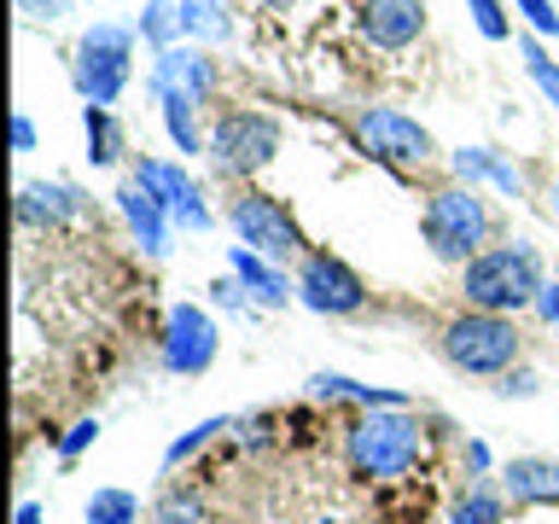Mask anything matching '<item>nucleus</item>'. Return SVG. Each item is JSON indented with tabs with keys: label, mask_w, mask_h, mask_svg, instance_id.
I'll return each mask as SVG.
<instances>
[{
	"label": "nucleus",
	"mask_w": 559,
	"mask_h": 524,
	"mask_svg": "<svg viewBox=\"0 0 559 524\" xmlns=\"http://www.w3.org/2000/svg\"><path fill=\"white\" fill-rule=\"evenodd\" d=\"M181 7V35L187 41H227L234 35V0H175Z\"/></svg>",
	"instance_id": "19"
},
{
	"label": "nucleus",
	"mask_w": 559,
	"mask_h": 524,
	"mask_svg": "<svg viewBox=\"0 0 559 524\" xmlns=\"http://www.w3.org/2000/svg\"><path fill=\"white\" fill-rule=\"evenodd\" d=\"M82 210V192L64 181H24L17 187V222L24 227H59Z\"/></svg>",
	"instance_id": "17"
},
{
	"label": "nucleus",
	"mask_w": 559,
	"mask_h": 524,
	"mask_svg": "<svg viewBox=\"0 0 559 524\" xmlns=\"http://www.w3.org/2000/svg\"><path fill=\"white\" fill-rule=\"evenodd\" d=\"M82 519L87 524H140V496L134 489H94Z\"/></svg>",
	"instance_id": "23"
},
{
	"label": "nucleus",
	"mask_w": 559,
	"mask_h": 524,
	"mask_svg": "<svg viewBox=\"0 0 559 524\" xmlns=\"http://www.w3.org/2000/svg\"><path fill=\"white\" fill-rule=\"evenodd\" d=\"M12 146H17V152H35V122H29V111H12Z\"/></svg>",
	"instance_id": "32"
},
{
	"label": "nucleus",
	"mask_w": 559,
	"mask_h": 524,
	"mask_svg": "<svg viewBox=\"0 0 559 524\" xmlns=\"http://www.w3.org/2000/svg\"><path fill=\"white\" fill-rule=\"evenodd\" d=\"M501 519H507V501L489 484H472L466 496L449 507V524H501Z\"/></svg>",
	"instance_id": "24"
},
{
	"label": "nucleus",
	"mask_w": 559,
	"mask_h": 524,
	"mask_svg": "<svg viewBox=\"0 0 559 524\" xmlns=\"http://www.w3.org/2000/svg\"><path fill=\"white\" fill-rule=\"evenodd\" d=\"M536 314H542L548 326H559V279H554V286H542V297H536Z\"/></svg>",
	"instance_id": "33"
},
{
	"label": "nucleus",
	"mask_w": 559,
	"mask_h": 524,
	"mask_svg": "<svg viewBox=\"0 0 559 524\" xmlns=\"http://www.w3.org/2000/svg\"><path fill=\"white\" fill-rule=\"evenodd\" d=\"M17 524H47L41 501H17Z\"/></svg>",
	"instance_id": "34"
},
{
	"label": "nucleus",
	"mask_w": 559,
	"mask_h": 524,
	"mask_svg": "<svg viewBox=\"0 0 559 524\" xmlns=\"http://www.w3.org/2000/svg\"><path fill=\"white\" fill-rule=\"evenodd\" d=\"M297 303H309L314 314H361L367 309V279L332 251H309L297 262Z\"/></svg>",
	"instance_id": "9"
},
{
	"label": "nucleus",
	"mask_w": 559,
	"mask_h": 524,
	"mask_svg": "<svg viewBox=\"0 0 559 524\" xmlns=\"http://www.w3.org/2000/svg\"><path fill=\"white\" fill-rule=\"evenodd\" d=\"M134 181L152 192L157 204L169 210V222H181L192 227V234H204L210 227V204H204V187L192 181V175L181 164H164V157H140L134 164Z\"/></svg>",
	"instance_id": "11"
},
{
	"label": "nucleus",
	"mask_w": 559,
	"mask_h": 524,
	"mask_svg": "<svg viewBox=\"0 0 559 524\" xmlns=\"http://www.w3.org/2000/svg\"><path fill=\"white\" fill-rule=\"evenodd\" d=\"M157 105H164V129H169V140H175V152H204L210 146V140L199 134V105H192V99H157Z\"/></svg>",
	"instance_id": "22"
},
{
	"label": "nucleus",
	"mask_w": 559,
	"mask_h": 524,
	"mask_svg": "<svg viewBox=\"0 0 559 524\" xmlns=\"http://www.w3.org/2000/svg\"><path fill=\"white\" fill-rule=\"evenodd\" d=\"M157 52H169L175 47V35H181V7L175 0H146V12H140V24H134Z\"/></svg>",
	"instance_id": "25"
},
{
	"label": "nucleus",
	"mask_w": 559,
	"mask_h": 524,
	"mask_svg": "<svg viewBox=\"0 0 559 524\" xmlns=\"http://www.w3.org/2000/svg\"><path fill=\"white\" fill-rule=\"evenodd\" d=\"M344 461L361 484H391L426 461V419L408 408H367L344 437Z\"/></svg>",
	"instance_id": "1"
},
{
	"label": "nucleus",
	"mask_w": 559,
	"mask_h": 524,
	"mask_svg": "<svg viewBox=\"0 0 559 524\" xmlns=\"http://www.w3.org/2000/svg\"><path fill=\"white\" fill-rule=\"evenodd\" d=\"M17 12L29 24H52V17H64V0H17Z\"/></svg>",
	"instance_id": "31"
},
{
	"label": "nucleus",
	"mask_w": 559,
	"mask_h": 524,
	"mask_svg": "<svg viewBox=\"0 0 559 524\" xmlns=\"http://www.w3.org/2000/svg\"><path fill=\"white\" fill-rule=\"evenodd\" d=\"M94 437H99V419H76V426L59 437V454H64V461H76V454L94 443Z\"/></svg>",
	"instance_id": "30"
},
{
	"label": "nucleus",
	"mask_w": 559,
	"mask_h": 524,
	"mask_svg": "<svg viewBox=\"0 0 559 524\" xmlns=\"http://www.w3.org/2000/svg\"><path fill=\"white\" fill-rule=\"evenodd\" d=\"M227 222H234V234L239 245H251L257 257H269V262H304L309 257V239H304V227L292 222V210L274 199V192H239L234 204H227Z\"/></svg>",
	"instance_id": "6"
},
{
	"label": "nucleus",
	"mask_w": 559,
	"mask_h": 524,
	"mask_svg": "<svg viewBox=\"0 0 559 524\" xmlns=\"http://www.w3.org/2000/svg\"><path fill=\"white\" fill-rule=\"evenodd\" d=\"M542 257L536 245H489L484 257H472L461 269V297L466 309H484V314H519V309H536L542 297Z\"/></svg>",
	"instance_id": "2"
},
{
	"label": "nucleus",
	"mask_w": 559,
	"mask_h": 524,
	"mask_svg": "<svg viewBox=\"0 0 559 524\" xmlns=\"http://www.w3.org/2000/svg\"><path fill=\"white\" fill-rule=\"evenodd\" d=\"M210 157H216L222 175H257L280 157V122L262 111H227L210 129Z\"/></svg>",
	"instance_id": "8"
},
{
	"label": "nucleus",
	"mask_w": 559,
	"mask_h": 524,
	"mask_svg": "<svg viewBox=\"0 0 559 524\" xmlns=\"http://www.w3.org/2000/svg\"><path fill=\"white\" fill-rule=\"evenodd\" d=\"M134 24H117V17H99L94 29L76 41V87L87 105H117L122 87L134 76Z\"/></svg>",
	"instance_id": "5"
},
{
	"label": "nucleus",
	"mask_w": 559,
	"mask_h": 524,
	"mask_svg": "<svg viewBox=\"0 0 559 524\" xmlns=\"http://www.w3.org/2000/svg\"><path fill=\"white\" fill-rule=\"evenodd\" d=\"M262 7H292V0H262Z\"/></svg>",
	"instance_id": "37"
},
{
	"label": "nucleus",
	"mask_w": 559,
	"mask_h": 524,
	"mask_svg": "<svg viewBox=\"0 0 559 524\" xmlns=\"http://www.w3.org/2000/svg\"><path fill=\"white\" fill-rule=\"evenodd\" d=\"M216 94V64L199 47H169L152 59V99H192L204 105Z\"/></svg>",
	"instance_id": "12"
},
{
	"label": "nucleus",
	"mask_w": 559,
	"mask_h": 524,
	"mask_svg": "<svg viewBox=\"0 0 559 524\" xmlns=\"http://www.w3.org/2000/svg\"><path fill=\"white\" fill-rule=\"evenodd\" d=\"M356 140L367 157L379 164H396V169H414V164H431L437 157V140L419 117L396 111V105H361L356 111Z\"/></svg>",
	"instance_id": "7"
},
{
	"label": "nucleus",
	"mask_w": 559,
	"mask_h": 524,
	"mask_svg": "<svg viewBox=\"0 0 559 524\" xmlns=\"http://www.w3.org/2000/svg\"><path fill=\"white\" fill-rule=\"evenodd\" d=\"M216 349H222L216 321L199 303H169V314H164V367L169 373H181V379L210 373Z\"/></svg>",
	"instance_id": "10"
},
{
	"label": "nucleus",
	"mask_w": 559,
	"mask_h": 524,
	"mask_svg": "<svg viewBox=\"0 0 559 524\" xmlns=\"http://www.w3.org/2000/svg\"><path fill=\"white\" fill-rule=\"evenodd\" d=\"M501 489L513 507H559V461L548 454H519L501 466Z\"/></svg>",
	"instance_id": "15"
},
{
	"label": "nucleus",
	"mask_w": 559,
	"mask_h": 524,
	"mask_svg": "<svg viewBox=\"0 0 559 524\" xmlns=\"http://www.w3.org/2000/svg\"><path fill=\"white\" fill-rule=\"evenodd\" d=\"M449 164H454V175H461L466 187L489 181L496 192H507V199H519V192H524V169L507 164L496 146H461V152H449Z\"/></svg>",
	"instance_id": "18"
},
{
	"label": "nucleus",
	"mask_w": 559,
	"mask_h": 524,
	"mask_svg": "<svg viewBox=\"0 0 559 524\" xmlns=\"http://www.w3.org/2000/svg\"><path fill=\"white\" fill-rule=\"evenodd\" d=\"M152 524H204V501H199V489H164V501L152 507Z\"/></svg>",
	"instance_id": "26"
},
{
	"label": "nucleus",
	"mask_w": 559,
	"mask_h": 524,
	"mask_svg": "<svg viewBox=\"0 0 559 524\" xmlns=\"http://www.w3.org/2000/svg\"><path fill=\"white\" fill-rule=\"evenodd\" d=\"M519 59H524V70H531V82L542 87V99L559 111V59L542 47V35H519Z\"/></svg>",
	"instance_id": "21"
},
{
	"label": "nucleus",
	"mask_w": 559,
	"mask_h": 524,
	"mask_svg": "<svg viewBox=\"0 0 559 524\" xmlns=\"http://www.w3.org/2000/svg\"><path fill=\"white\" fill-rule=\"evenodd\" d=\"M82 129H87V164L94 169H111L122 157V122L111 117V105H87L82 111Z\"/></svg>",
	"instance_id": "20"
},
{
	"label": "nucleus",
	"mask_w": 559,
	"mask_h": 524,
	"mask_svg": "<svg viewBox=\"0 0 559 524\" xmlns=\"http://www.w3.org/2000/svg\"><path fill=\"white\" fill-rule=\"evenodd\" d=\"M426 29V0H361V35L373 47H414Z\"/></svg>",
	"instance_id": "13"
},
{
	"label": "nucleus",
	"mask_w": 559,
	"mask_h": 524,
	"mask_svg": "<svg viewBox=\"0 0 559 524\" xmlns=\"http://www.w3.org/2000/svg\"><path fill=\"white\" fill-rule=\"evenodd\" d=\"M466 12H472V24H478L484 41H507V35H513V24H507V12H501V0H466Z\"/></svg>",
	"instance_id": "28"
},
{
	"label": "nucleus",
	"mask_w": 559,
	"mask_h": 524,
	"mask_svg": "<svg viewBox=\"0 0 559 524\" xmlns=\"http://www.w3.org/2000/svg\"><path fill=\"white\" fill-rule=\"evenodd\" d=\"M489 204L478 187L454 181V187H437L426 199V216H419V234H426V251L443 257V262H466L489 251Z\"/></svg>",
	"instance_id": "4"
},
{
	"label": "nucleus",
	"mask_w": 559,
	"mask_h": 524,
	"mask_svg": "<svg viewBox=\"0 0 559 524\" xmlns=\"http://www.w3.org/2000/svg\"><path fill=\"white\" fill-rule=\"evenodd\" d=\"M437 349L454 373H472V379H501L513 373L519 356H524V338L513 326V314H484V309H461L454 321H443L437 332Z\"/></svg>",
	"instance_id": "3"
},
{
	"label": "nucleus",
	"mask_w": 559,
	"mask_h": 524,
	"mask_svg": "<svg viewBox=\"0 0 559 524\" xmlns=\"http://www.w3.org/2000/svg\"><path fill=\"white\" fill-rule=\"evenodd\" d=\"M548 216H554V227H559V181L548 187Z\"/></svg>",
	"instance_id": "36"
},
{
	"label": "nucleus",
	"mask_w": 559,
	"mask_h": 524,
	"mask_svg": "<svg viewBox=\"0 0 559 524\" xmlns=\"http://www.w3.org/2000/svg\"><path fill=\"white\" fill-rule=\"evenodd\" d=\"M117 210H122V222H129V234L140 239V251H146V257H164L169 251V210L157 204L140 181H129V187L117 192Z\"/></svg>",
	"instance_id": "16"
},
{
	"label": "nucleus",
	"mask_w": 559,
	"mask_h": 524,
	"mask_svg": "<svg viewBox=\"0 0 559 524\" xmlns=\"http://www.w3.org/2000/svg\"><path fill=\"white\" fill-rule=\"evenodd\" d=\"M227 274L245 286V297H257V303H269V309H286L292 297H297V286L286 279V269H280V262H269V257H257L251 245H234V251H227Z\"/></svg>",
	"instance_id": "14"
},
{
	"label": "nucleus",
	"mask_w": 559,
	"mask_h": 524,
	"mask_svg": "<svg viewBox=\"0 0 559 524\" xmlns=\"http://www.w3.org/2000/svg\"><path fill=\"white\" fill-rule=\"evenodd\" d=\"M513 12H524L531 35H559V7L554 0H513Z\"/></svg>",
	"instance_id": "29"
},
{
	"label": "nucleus",
	"mask_w": 559,
	"mask_h": 524,
	"mask_svg": "<svg viewBox=\"0 0 559 524\" xmlns=\"http://www.w3.org/2000/svg\"><path fill=\"white\" fill-rule=\"evenodd\" d=\"M466 461H472V466L484 472V466H489V449H484V443H466Z\"/></svg>",
	"instance_id": "35"
},
{
	"label": "nucleus",
	"mask_w": 559,
	"mask_h": 524,
	"mask_svg": "<svg viewBox=\"0 0 559 524\" xmlns=\"http://www.w3.org/2000/svg\"><path fill=\"white\" fill-rule=\"evenodd\" d=\"M222 431H234V419H204V426H192L187 437H175V443H169V454H164V466H181L187 454H199V449L210 443V437H222Z\"/></svg>",
	"instance_id": "27"
}]
</instances>
